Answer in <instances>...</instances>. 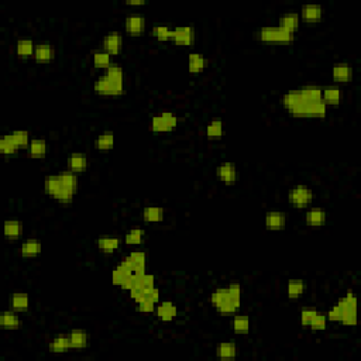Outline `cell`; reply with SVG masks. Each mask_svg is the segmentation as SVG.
<instances>
[{
  "label": "cell",
  "mask_w": 361,
  "mask_h": 361,
  "mask_svg": "<svg viewBox=\"0 0 361 361\" xmlns=\"http://www.w3.org/2000/svg\"><path fill=\"white\" fill-rule=\"evenodd\" d=\"M137 306H139L140 312H143V313L156 312L157 302H154L152 299H150L148 296H144L143 299H140V301L137 302Z\"/></svg>",
  "instance_id": "48"
},
{
  "label": "cell",
  "mask_w": 361,
  "mask_h": 361,
  "mask_svg": "<svg viewBox=\"0 0 361 361\" xmlns=\"http://www.w3.org/2000/svg\"><path fill=\"white\" fill-rule=\"evenodd\" d=\"M36 51V45L31 40H18L17 45H16V53L20 57H31L34 55Z\"/></svg>",
  "instance_id": "41"
},
{
  "label": "cell",
  "mask_w": 361,
  "mask_h": 361,
  "mask_svg": "<svg viewBox=\"0 0 361 361\" xmlns=\"http://www.w3.org/2000/svg\"><path fill=\"white\" fill-rule=\"evenodd\" d=\"M305 219H306V223L309 226H312V227H320V226H323L326 223L327 213H326L323 209H320V208H313L311 211H307Z\"/></svg>",
  "instance_id": "20"
},
{
  "label": "cell",
  "mask_w": 361,
  "mask_h": 361,
  "mask_svg": "<svg viewBox=\"0 0 361 361\" xmlns=\"http://www.w3.org/2000/svg\"><path fill=\"white\" fill-rule=\"evenodd\" d=\"M18 150V147L16 144H14V141L12 140V137H10V134H7V136H5L3 139L0 140V151H2V154H5V156H13V154H16Z\"/></svg>",
  "instance_id": "44"
},
{
  "label": "cell",
  "mask_w": 361,
  "mask_h": 361,
  "mask_svg": "<svg viewBox=\"0 0 361 361\" xmlns=\"http://www.w3.org/2000/svg\"><path fill=\"white\" fill-rule=\"evenodd\" d=\"M309 327H311L312 330H316V331L325 330L326 327H327V316L323 315V313L318 312L316 313V316L313 318L312 322H311Z\"/></svg>",
  "instance_id": "47"
},
{
  "label": "cell",
  "mask_w": 361,
  "mask_h": 361,
  "mask_svg": "<svg viewBox=\"0 0 361 361\" xmlns=\"http://www.w3.org/2000/svg\"><path fill=\"white\" fill-rule=\"evenodd\" d=\"M143 219L147 223H158L164 220V211L163 208H157V206H148L143 211Z\"/></svg>",
  "instance_id": "34"
},
{
  "label": "cell",
  "mask_w": 361,
  "mask_h": 361,
  "mask_svg": "<svg viewBox=\"0 0 361 361\" xmlns=\"http://www.w3.org/2000/svg\"><path fill=\"white\" fill-rule=\"evenodd\" d=\"M10 137L14 141V144L18 147V150L20 148H29L30 137H29V133L25 130H14V132L10 133Z\"/></svg>",
  "instance_id": "40"
},
{
  "label": "cell",
  "mask_w": 361,
  "mask_h": 361,
  "mask_svg": "<svg viewBox=\"0 0 361 361\" xmlns=\"http://www.w3.org/2000/svg\"><path fill=\"white\" fill-rule=\"evenodd\" d=\"M259 38L263 42H289L294 40V34L279 25H267L259 30Z\"/></svg>",
  "instance_id": "6"
},
{
  "label": "cell",
  "mask_w": 361,
  "mask_h": 361,
  "mask_svg": "<svg viewBox=\"0 0 361 361\" xmlns=\"http://www.w3.org/2000/svg\"><path fill=\"white\" fill-rule=\"evenodd\" d=\"M223 136V121L220 119L212 120L206 126V137L209 140H219Z\"/></svg>",
  "instance_id": "36"
},
{
  "label": "cell",
  "mask_w": 361,
  "mask_h": 361,
  "mask_svg": "<svg viewBox=\"0 0 361 361\" xmlns=\"http://www.w3.org/2000/svg\"><path fill=\"white\" fill-rule=\"evenodd\" d=\"M303 102H306V100H305L303 96H302L301 90H291V92H288V93H285L282 97L283 108L287 109L288 112L296 109L301 103Z\"/></svg>",
  "instance_id": "24"
},
{
  "label": "cell",
  "mask_w": 361,
  "mask_h": 361,
  "mask_svg": "<svg viewBox=\"0 0 361 361\" xmlns=\"http://www.w3.org/2000/svg\"><path fill=\"white\" fill-rule=\"evenodd\" d=\"M216 175L219 179L224 182L226 185H233L237 181V168L233 163H223L216 169Z\"/></svg>",
  "instance_id": "12"
},
{
  "label": "cell",
  "mask_w": 361,
  "mask_h": 361,
  "mask_svg": "<svg viewBox=\"0 0 361 361\" xmlns=\"http://www.w3.org/2000/svg\"><path fill=\"white\" fill-rule=\"evenodd\" d=\"M95 147L99 151H109L115 147V134L113 132H103L95 141Z\"/></svg>",
  "instance_id": "29"
},
{
  "label": "cell",
  "mask_w": 361,
  "mask_h": 361,
  "mask_svg": "<svg viewBox=\"0 0 361 361\" xmlns=\"http://www.w3.org/2000/svg\"><path fill=\"white\" fill-rule=\"evenodd\" d=\"M176 126H178L176 116L168 113V112H164L163 115L160 116H154L151 120V130L156 133L172 132Z\"/></svg>",
  "instance_id": "8"
},
{
  "label": "cell",
  "mask_w": 361,
  "mask_h": 361,
  "mask_svg": "<svg viewBox=\"0 0 361 361\" xmlns=\"http://www.w3.org/2000/svg\"><path fill=\"white\" fill-rule=\"evenodd\" d=\"M88 167V158L82 152H75L69 158V168L72 172L78 174V172H84Z\"/></svg>",
  "instance_id": "31"
},
{
  "label": "cell",
  "mask_w": 361,
  "mask_h": 361,
  "mask_svg": "<svg viewBox=\"0 0 361 361\" xmlns=\"http://www.w3.org/2000/svg\"><path fill=\"white\" fill-rule=\"evenodd\" d=\"M55 49L49 45V44H38L36 45V51H34V60L37 62H49L54 60Z\"/></svg>",
  "instance_id": "23"
},
{
  "label": "cell",
  "mask_w": 361,
  "mask_h": 361,
  "mask_svg": "<svg viewBox=\"0 0 361 361\" xmlns=\"http://www.w3.org/2000/svg\"><path fill=\"white\" fill-rule=\"evenodd\" d=\"M144 240V230L133 229L124 236V243L127 246H139Z\"/></svg>",
  "instance_id": "43"
},
{
  "label": "cell",
  "mask_w": 361,
  "mask_h": 361,
  "mask_svg": "<svg viewBox=\"0 0 361 361\" xmlns=\"http://www.w3.org/2000/svg\"><path fill=\"white\" fill-rule=\"evenodd\" d=\"M171 40L176 42L178 45L189 47L195 41V31L189 25H178V27L172 29Z\"/></svg>",
  "instance_id": "10"
},
{
  "label": "cell",
  "mask_w": 361,
  "mask_h": 361,
  "mask_svg": "<svg viewBox=\"0 0 361 361\" xmlns=\"http://www.w3.org/2000/svg\"><path fill=\"white\" fill-rule=\"evenodd\" d=\"M121 264L126 265L133 274H144L147 267V255L143 251H133L121 261Z\"/></svg>",
  "instance_id": "9"
},
{
  "label": "cell",
  "mask_w": 361,
  "mask_h": 361,
  "mask_svg": "<svg viewBox=\"0 0 361 361\" xmlns=\"http://www.w3.org/2000/svg\"><path fill=\"white\" fill-rule=\"evenodd\" d=\"M10 305H12L13 311H16V312L27 311V309H29V305H30L29 295H27V294H23V292L13 294L12 298H10Z\"/></svg>",
  "instance_id": "30"
},
{
  "label": "cell",
  "mask_w": 361,
  "mask_h": 361,
  "mask_svg": "<svg viewBox=\"0 0 361 361\" xmlns=\"http://www.w3.org/2000/svg\"><path fill=\"white\" fill-rule=\"evenodd\" d=\"M93 65L96 68H105L108 69L109 66L112 65V60H110V54H108L106 51H96L93 54Z\"/></svg>",
  "instance_id": "45"
},
{
  "label": "cell",
  "mask_w": 361,
  "mask_h": 361,
  "mask_svg": "<svg viewBox=\"0 0 361 361\" xmlns=\"http://www.w3.org/2000/svg\"><path fill=\"white\" fill-rule=\"evenodd\" d=\"M208 66V60L199 53H191L188 57V69L191 73L203 72Z\"/></svg>",
  "instance_id": "17"
},
{
  "label": "cell",
  "mask_w": 361,
  "mask_h": 361,
  "mask_svg": "<svg viewBox=\"0 0 361 361\" xmlns=\"http://www.w3.org/2000/svg\"><path fill=\"white\" fill-rule=\"evenodd\" d=\"M93 89L102 96H120L124 93V72L117 64H112L103 76L95 81Z\"/></svg>",
  "instance_id": "2"
},
{
  "label": "cell",
  "mask_w": 361,
  "mask_h": 361,
  "mask_svg": "<svg viewBox=\"0 0 361 361\" xmlns=\"http://www.w3.org/2000/svg\"><path fill=\"white\" fill-rule=\"evenodd\" d=\"M287 224V216L282 212H268L265 215V227L268 230H282Z\"/></svg>",
  "instance_id": "15"
},
{
  "label": "cell",
  "mask_w": 361,
  "mask_h": 361,
  "mask_svg": "<svg viewBox=\"0 0 361 361\" xmlns=\"http://www.w3.org/2000/svg\"><path fill=\"white\" fill-rule=\"evenodd\" d=\"M313 199V192L305 185H298V187L292 188L288 192V202L289 205L298 208V209H303L311 205Z\"/></svg>",
  "instance_id": "7"
},
{
  "label": "cell",
  "mask_w": 361,
  "mask_h": 361,
  "mask_svg": "<svg viewBox=\"0 0 361 361\" xmlns=\"http://www.w3.org/2000/svg\"><path fill=\"white\" fill-rule=\"evenodd\" d=\"M29 152H30L31 157H42L47 154V150H48V145L44 140H31L30 144H29Z\"/></svg>",
  "instance_id": "38"
},
{
  "label": "cell",
  "mask_w": 361,
  "mask_h": 361,
  "mask_svg": "<svg viewBox=\"0 0 361 361\" xmlns=\"http://www.w3.org/2000/svg\"><path fill=\"white\" fill-rule=\"evenodd\" d=\"M217 357H220L223 360H230L235 358L237 354V347L235 343H222L219 344V347L216 350Z\"/></svg>",
  "instance_id": "39"
},
{
  "label": "cell",
  "mask_w": 361,
  "mask_h": 361,
  "mask_svg": "<svg viewBox=\"0 0 361 361\" xmlns=\"http://www.w3.org/2000/svg\"><path fill=\"white\" fill-rule=\"evenodd\" d=\"M49 351L51 353H65L68 350H71V342H69V334H60L57 336L49 343Z\"/></svg>",
  "instance_id": "27"
},
{
  "label": "cell",
  "mask_w": 361,
  "mask_h": 361,
  "mask_svg": "<svg viewBox=\"0 0 361 361\" xmlns=\"http://www.w3.org/2000/svg\"><path fill=\"white\" fill-rule=\"evenodd\" d=\"M331 76L333 79L339 82V84H343V82H349L353 78V68L346 62H339L334 64L333 66V71H331Z\"/></svg>",
  "instance_id": "14"
},
{
  "label": "cell",
  "mask_w": 361,
  "mask_h": 361,
  "mask_svg": "<svg viewBox=\"0 0 361 361\" xmlns=\"http://www.w3.org/2000/svg\"><path fill=\"white\" fill-rule=\"evenodd\" d=\"M318 311H313V309H303L301 312V323L302 326H306L309 327L311 322L313 320V318L316 316Z\"/></svg>",
  "instance_id": "49"
},
{
  "label": "cell",
  "mask_w": 361,
  "mask_h": 361,
  "mask_svg": "<svg viewBox=\"0 0 361 361\" xmlns=\"http://www.w3.org/2000/svg\"><path fill=\"white\" fill-rule=\"evenodd\" d=\"M294 117H311V119H322L327 113V106L322 102H303L294 110L289 112Z\"/></svg>",
  "instance_id": "5"
},
{
  "label": "cell",
  "mask_w": 361,
  "mask_h": 361,
  "mask_svg": "<svg viewBox=\"0 0 361 361\" xmlns=\"http://www.w3.org/2000/svg\"><path fill=\"white\" fill-rule=\"evenodd\" d=\"M44 189L51 198L64 205L72 203L78 191V176L72 171H65L58 175H49L44 181Z\"/></svg>",
  "instance_id": "1"
},
{
  "label": "cell",
  "mask_w": 361,
  "mask_h": 361,
  "mask_svg": "<svg viewBox=\"0 0 361 361\" xmlns=\"http://www.w3.org/2000/svg\"><path fill=\"white\" fill-rule=\"evenodd\" d=\"M299 90L306 102H322V88L320 86L307 85Z\"/></svg>",
  "instance_id": "32"
},
{
  "label": "cell",
  "mask_w": 361,
  "mask_h": 361,
  "mask_svg": "<svg viewBox=\"0 0 361 361\" xmlns=\"http://www.w3.org/2000/svg\"><path fill=\"white\" fill-rule=\"evenodd\" d=\"M132 275V271L128 270L126 265H123L120 263V264L117 265L115 270H113V272H112V282H113V285H117V287H120L121 288V287L130 279Z\"/></svg>",
  "instance_id": "25"
},
{
  "label": "cell",
  "mask_w": 361,
  "mask_h": 361,
  "mask_svg": "<svg viewBox=\"0 0 361 361\" xmlns=\"http://www.w3.org/2000/svg\"><path fill=\"white\" fill-rule=\"evenodd\" d=\"M343 99V92L339 86H327V88H322V100L327 105H337L342 102Z\"/></svg>",
  "instance_id": "18"
},
{
  "label": "cell",
  "mask_w": 361,
  "mask_h": 361,
  "mask_svg": "<svg viewBox=\"0 0 361 361\" xmlns=\"http://www.w3.org/2000/svg\"><path fill=\"white\" fill-rule=\"evenodd\" d=\"M306 289V285L303 281L301 279H291L288 282V287H287V292H288V296L291 299H298L303 295Z\"/></svg>",
  "instance_id": "35"
},
{
  "label": "cell",
  "mask_w": 361,
  "mask_h": 361,
  "mask_svg": "<svg viewBox=\"0 0 361 361\" xmlns=\"http://www.w3.org/2000/svg\"><path fill=\"white\" fill-rule=\"evenodd\" d=\"M145 18L143 16H139V14H133V16H128L124 21V27H126V31L128 34L132 36H140L143 31L145 30Z\"/></svg>",
  "instance_id": "13"
},
{
  "label": "cell",
  "mask_w": 361,
  "mask_h": 361,
  "mask_svg": "<svg viewBox=\"0 0 361 361\" xmlns=\"http://www.w3.org/2000/svg\"><path fill=\"white\" fill-rule=\"evenodd\" d=\"M42 246L41 243L36 239H31V240L24 241L21 247H20V254L23 257H37L38 254L41 253Z\"/></svg>",
  "instance_id": "28"
},
{
  "label": "cell",
  "mask_w": 361,
  "mask_h": 361,
  "mask_svg": "<svg viewBox=\"0 0 361 361\" xmlns=\"http://www.w3.org/2000/svg\"><path fill=\"white\" fill-rule=\"evenodd\" d=\"M127 6H144L145 2H127Z\"/></svg>",
  "instance_id": "50"
},
{
  "label": "cell",
  "mask_w": 361,
  "mask_h": 361,
  "mask_svg": "<svg viewBox=\"0 0 361 361\" xmlns=\"http://www.w3.org/2000/svg\"><path fill=\"white\" fill-rule=\"evenodd\" d=\"M69 342L72 349H85L88 346V334L82 330H72L69 333Z\"/></svg>",
  "instance_id": "37"
},
{
  "label": "cell",
  "mask_w": 361,
  "mask_h": 361,
  "mask_svg": "<svg viewBox=\"0 0 361 361\" xmlns=\"http://www.w3.org/2000/svg\"><path fill=\"white\" fill-rule=\"evenodd\" d=\"M178 309L172 302H161L158 306L156 307L157 318L163 322H171L176 318Z\"/></svg>",
  "instance_id": "16"
},
{
  "label": "cell",
  "mask_w": 361,
  "mask_h": 361,
  "mask_svg": "<svg viewBox=\"0 0 361 361\" xmlns=\"http://www.w3.org/2000/svg\"><path fill=\"white\" fill-rule=\"evenodd\" d=\"M119 247H120V239L119 237L105 236V237H100L97 240V248L103 254H113L119 250Z\"/></svg>",
  "instance_id": "19"
},
{
  "label": "cell",
  "mask_w": 361,
  "mask_h": 361,
  "mask_svg": "<svg viewBox=\"0 0 361 361\" xmlns=\"http://www.w3.org/2000/svg\"><path fill=\"white\" fill-rule=\"evenodd\" d=\"M0 326L7 330H16L20 326V319H18L16 311H6L0 315Z\"/></svg>",
  "instance_id": "26"
},
{
  "label": "cell",
  "mask_w": 361,
  "mask_h": 361,
  "mask_svg": "<svg viewBox=\"0 0 361 361\" xmlns=\"http://www.w3.org/2000/svg\"><path fill=\"white\" fill-rule=\"evenodd\" d=\"M233 331L237 334H246L250 330V319L247 316H235L233 319Z\"/></svg>",
  "instance_id": "42"
},
{
  "label": "cell",
  "mask_w": 361,
  "mask_h": 361,
  "mask_svg": "<svg viewBox=\"0 0 361 361\" xmlns=\"http://www.w3.org/2000/svg\"><path fill=\"white\" fill-rule=\"evenodd\" d=\"M102 45L103 51H106L108 54H119L121 51V47H123V37H121L120 33H117V31L109 33V34L103 37Z\"/></svg>",
  "instance_id": "11"
},
{
  "label": "cell",
  "mask_w": 361,
  "mask_h": 361,
  "mask_svg": "<svg viewBox=\"0 0 361 361\" xmlns=\"http://www.w3.org/2000/svg\"><path fill=\"white\" fill-rule=\"evenodd\" d=\"M299 23H301V18L296 13H285L282 17L279 18V27H282L283 30L289 31L292 34L299 29Z\"/></svg>",
  "instance_id": "22"
},
{
  "label": "cell",
  "mask_w": 361,
  "mask_h": 361,
  "mask_svg": "<svg viewBox=\"0 0 361 361\" xmlns=\"http://www.w3.org/2000/svg\"><path fill=\"white\" fill-rule=\"evenodd\" d=\"M151 34L160 41H167V40H171L172 29H169L167 25H154L151 30Z\"/></svg>",
  "instance_id": "46"
},
{
  "label": "cell",
  "mask_w": 361,
  "mask_h": 361,
  "mask_svg": "<svg viewBox=\"0 0 361 361\" xmlns=\"http://www.w3.org/2000/svg\"><path fill=\"white\" fill-rule=\"evenodd\" d=\"M326 316H327V320L340 322L344 326L357 325V299L354 294L349 291L347 295L337 302Z\"/></svg>",
  "instance_id": "4"
},
{
  "label": "cell",
  "mask_w": 361,
  "mask_h": 361,
  "mask_svg": "<svg viewBox=\"0 0 361 361\" xmlns=\"http://www.w3.org/2000/svg\"><path fill=\"white\" fill-rule=\"evenodd\" d=\"M301 16L307 23H316L323 17V9L319 5H306L302 7Z\"/></svg>",
  "instance_id": "21"
},
{
  "label": "cell",
  "mask_w": 361,
  "mask_h": 361,
  "mask_svg": "<svg viewBox=\"0 0 361 361\" xmlns=\"http://www.w3.org/2000/svg\"><path fill=\"white\" fill-rule=\"evenodd\" d=\"M213 306L223 315L236 313L240 307L241 288L239 283H230L227 288H217L211 296Z\"/></svg>",
  "instance_id": "3"
},
{
  "label": "cell",
  "mask_w": 361,
  "mask_h": 361,
  "mask_svg": "<svg viewBox=\"0 0 361 361\" xmlns=\"http://www.w3.org/2000/svg\"><path fill=\"white\" fill-rule=\"evenodd\" d=\"M3 230H5V236H6L7 239L16 240L23 233V224L18 220H7V222H5Z\"/></svg>",
  "instance_id": "33"
}]
</instances>
